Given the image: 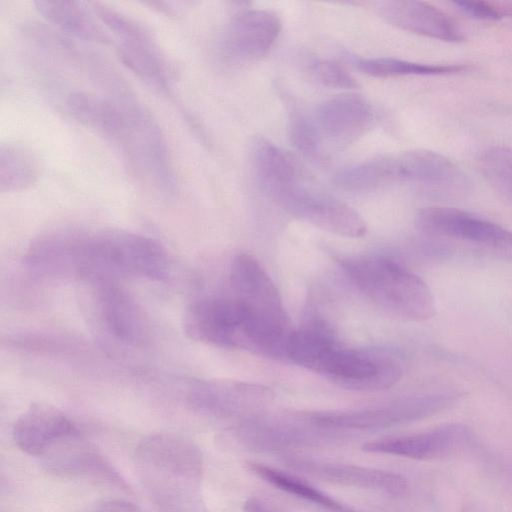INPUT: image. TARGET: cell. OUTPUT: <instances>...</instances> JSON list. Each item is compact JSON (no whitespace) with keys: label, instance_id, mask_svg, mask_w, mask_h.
<instances>
[{"label":"cell","instance_id":"52a82bcc","mask_svg":"<svg viewBox=\"0 0 512 512\" xmlns=\"http://www.w3.org/2000/svg\"><path fill=\"white\" fill-rule=\"evenodd\" d=\"M415 224L426 235L462 242L512 262V231L473 213L452 207H426L417 213Z\"/></svg>","mask_w":512,"mask_h":512},{"label":"cell","instance_id":"4316f807","mask_svg":"<svg viewBox=\"0 0 512 512\" xmlns=\"http://www.w3.org/2000/svg\"><path fill=\"white\" fill-rule=\"evenodd\" d=\"M312 78L319 84L338 89H352L355 79L338 63L328 59H313L308 65Z\"/></svg>","mask_w":512,"mask_h":512},{"label":"cell","instance_id":"5bb4252c","mask_svg":"<svg viewBox=\"0 0 512 512\" xmlns=\"http://www.w3.org/2000/svg\"><path fill=\"white\" fill-rule=\"evenodd\" d=\"M94 300L99 322L119 343L136 347L148 337V324L134 299L112 280H96Z\"/></svg>","mask_w":512,"mask_h":512},{"label":"cell","instance_id":"d4e9b609","mask_svg":"<svg viewBox=\"0 0 512 512\" xmlns=\"http://www.w3.org/2000/svg\"><path fill=\"white\" fill-rule=\"evenodd\" d=\"M478 164L484 179L512 205V148L491 147L481 154Z\"/></svg>","mask_w":512,"mask_h":512},{"label":"cell","instance_id":"484cf974","mask_svg":"<svg viewBox=\"0 0 512 512\" xmlns=\"http://www.w3.org/2000/svg\"><path fill=\"white\" fill-rule=\"evenodd\" d=\"M289 137L295 149L303 155L311 158L321 155L323 140L313 117L293 112L289 120Z\"/></svg>","mask_w":512,"mask_h":512},{"label":"cell","instance_id":"3957f363","mask_svg":"<svg viewBox=\"0 0 512 512\" xmlns=\"http://www.w3.org/2000/svg\"><path fill=\"white\" fill-rule=\"evenodd\" d=\"M74 274L91 281L111 276L163 280L169 273L166 250L155 239L122 229L77 232L73 252Z\"/></svg>","mask_w":512,"mask_h":512},{"label":"cell","instance_id":"277c9868","mask_svg":"<svg viewBox=\"0 0 512 512\" xmlns=\"http://www.w3.org/2000/svg\"><path fill=\"white\" fill-rule=\"evenodd\" d=\"M234 298L248 317L250 349L269 356H287L289 318L276 285L257 259L237 255L231 264Z\"/></svg>","mask_w":512,"mask_h":512},{"label":"cell","instance_id":"5b68a950","mask_svg":"<svg viewBox=\"0 0 512 512\" xmlns=\"http://www.w3.org/2000/svg\"><path fill=\"white\" fill-rule=\"evenodd\" d=\"M347 275L376 305L403 319L423 322L436 313L426 282L399 262L386 257H362L341 262Z\"/></svg>","mask_w":512,"mask_h":512},{"label":"cell","instance_id":"30bf717a","mask_svg":"<svg viewBox=\"0 0 512 512\" xmlns=\"http://www.w3.org/2000/svg\"><path fill=\"white\" fill-rule=\"evenodd\" d=\"M458 397L456 391H444L412 397L385 407L314 413L310 419L320 427L331 429H380L433 415L452 405Z\"/></svg>","mask_w":512,"mask_h":512},{"label":"cell","instance_id":"9c48e42d","mask_svg":"<svg viewBox=\"0 0 512 512\" xmlns=\"http://www.w3.org/2000/svg\"><path fill=\"white\" fill-rule=\"evenodd\" d=\"M183 330L194 341L250 349L247 314L235 298H205L184 312Z\"/></svg>","mask_w":512,"mask_h":512},{"label":"cell","instance_id":"ffe728a7","mask_svg":"<svg viewBox=\"0 0 512 512\" xmlns=\"http://www.w3.org/2000/svg\"><path fill=\"white\" fill-rule=\"evenodd\" d=\"M34 5L44 19L71 36L85 41H111L93 6L89 8L78 1H35Z\"/></svg>","mask_w":512,"mask_h":512},{"label":"cell","instance_id":"ac0fdd59","mask_svg":"<svg viewBox=\"0 0 512 512\" xmlns=\"http://www.w3.org/2000/svg\"><path fill=\"white\" fill-rule=\"evenodd\" d=\"M286 464L327 482L382 491L393 496H402L408 488L407 480L402 475L381 469L300 458H290Z\"/></svg>","mask_w":512,"mask_h":512},{"label":"cell","instance_id":"ba28073f","mask_svg":"<svg viewBox=\"0 0 512 512\" xmlns=\"http://www.w3.org/2000/svg\"><path fill=\"white\" fill-rule=\"evenodd\" d=\"M313 372L339 387L358 391L385 390L402 376L397 359L378 351L340 347L336 342L320 356Z\"/></svg>","mask_w":512,"mask_h":512},{"label":"cell","instance_id":"8992f818","mask_svg":"<svg viewBox=\"0 0 512 512\" xmlns=\"http://www.w3.org/2000/svg\"><path fill=\"white\" fill-rule=\"evenodd\" d=\"M93 9L116 45L122 62L141 80L165 92L170 86V72L151 33L135 19L111 7L96 3Z\"/></svg>","mask_w":512,"mask_h":512},{"label":"cell","instance_id":"e0dca14e","mask_svg":"<svg viewBox=\"0 0 512 512\" xmlns=\"http://www.w3.org/2000/svg\"><path fill=\"white\" fill-rule=\"evenodd\" d=\"M75 432L77 427L64 412L51 404L35 402L15 421L12 437L23 452L42 456L56 442Z\"/></svg>","mask_w":512,"mask_h":512},{"label":"cell","instance_id":"f546056e","mask_svg":"<svg viewBox=\"0 0 512 512\" xmlns=\"http://www.w3.org/2000/svg\"><path fill=\"white\" fill-rule=\"evenodd\" d=\"M245 512H280L275 507L256 497L249 498L244 504Z\"/></svg>","mask_w":512,"mask_h":512},{"label":"cell","instance_id":"f1b7e54d","mask_svg":"<svg viewBox=\"0 0 512 512\" xmlns=\"http://www.w3.org/2000/svg\"><path fill=\"white\" fill-rule=\"evenodd\" d=\"M96 512H143L137 505L122 499H110L100 503Z\"/></svg>","mask_w":512,"mask_h":512},{"label":"cell","instance_id":"6da1fadb","mask_svg":"<svg viewBox=\"0 0 512 512\" xmlns=\"http://www.w3.org/2000/svg\"><path fill=\"white\" fill-rule=\"evenodd\" d=\"M75 119L109 140L144 188L165 198L175 192L176 177L159 126L120 84L86 93Z\"/></svg>","mask_w":512,"mask_h":512},{"label":"cell","instance_id":"cb8c5ba5","mask_svg":"<svg viewBox=\"0 0 512 512\" xmlns=\"http://www.w3.org/2000/svg\"><path fill=\"white\" fill-rule=\"evenodd\" d=\"M38 177L33 155L15 144H3L0 150V190L13 192L31 186Z\"/></svg>","mask_w":512,"mask_h":512},{"label":"cell","instance_id":"7a4b0ae2","mask_svg":"<svg viewBox=\"0 0 512 512\" xmlns=\"http://www.w3.org/2000/svg\"><path fill=\"white\" fill-rule=\"evenodd\" d=\"M143 486L163 512H192L202 474V457L191 441L171 433L143 438L135 449Z\"/></svg>","mask_w":512,"mask_h":512},{"label":"cell","instance_id":"7402d4cb","mask_svg":"<svg viewBox=\"0 0 512 512\" xmlns=\"http://www.w3.org/2000/svg\"><path fill=\"white\" fill-rule=\"evenodd\" d=\"M247 467L255 476L271 486L326 512H357L294 474L257 462H247Z\"/></svg>","mask_w":512,"mask_h":512},{"label":"cell","instance_id":"9a60e30c","mask_svg":"<svg viewBox=\"0 0 512 512\" xmlns=\"http://www.w3.org/2000/svg\"><path fill=\"white\" fill-rule=\"evenodd\" d=\"M374 112L370 103L357 94L336 95L322 102L313 120L322 140L348 144L370 128Z\"/></svg>","mask_w":512,"mask_h":512},{"label":"cell","instance_id":"d6986e66","mask_svg":"<svg viewBox=\"0 0 512 512\" xmlns=\"http://www.w3.org/2000/svg\"><path fill=\"white\" fill-rule=\"evenodd\" d=\"M377 10L386 21L403 30L447 42L463 41L457 24L426 2L386 0L377 4Z\"/></svg>","mask_w":512,"mask_h":512},{"label":"cell","instance_id":"7c38bea8","mask_svg":"<svg viewBox=\"0 0 512 512\" xmlns=\"http://www.w3.org/2000/svg\"><path fill=\"white\" fill-rule=\"evenodd\" d=\"M281 31L276 14L262 9L237 13L220 37L221 55L230 63H249L264 57L274 46Z\"/></svg>","mask_w":512,"mask_h":512},{"label":"cell","instance_id":"2e32d148","mask_svg":"<svg viewBox=\"0 0 512 512\" xmlns=\"http://www.w3.org/2000/svg\"><path fill=\"white\" fill-rule=\"evenodd\" d=\"M470 438L471 432L466 426L447 424L429 432L368 442L362 449L370 453L431 459L453 453L464 447Z\"/></svg>","mask_w":512,"mask_h":512},{"label":"cell","instance_id":"44dd1931","mask_svg":"<svg viewBox=\"0 0 512 512\" xmlns=\"http://www.w3.org/2000/svg\"><path fill=\"white\" fill-rule=\"evenodd\" d=\"M252 162L260 188L272 200L299 181L292 159L265 138L259 137L254 140Z\"/></svg>","mask_w":512,"mask_h":512},{"label":"cell","instance_id":"603a6c76","mask_svg":"<svg viewBox=\"0 0 512 512\" xmlns=\"http://www.w3.org/2000/svg\"><path fill=\"white\" fill-rule=\"evenodd\" d=\"M355 65L361 72L378 78L450 75L468 69V66L463 64L420 63L390 57L360 58L355 60Z\"/></svg>","mask_w":512,"mask_h":512},{"label":"cell","instance_id":"8fae6325","mask_svg":"<svg viewBox=\"0 0 512 512\" xmlns=\"http://www.w3.org/2000/svg\"><path fill=\"white\" fill-rule=\"evenodd\" d=\"M274 201L288 213L327 232L350 238L367 233V225L356 210L329 194L307 188L300 181Z\"/></svg>","mask_w":512,"mask_h":512},{"label":"cell","instance_id":"4fadbf2b","mask_svg":"<svg viewBox=\"0 0 512 512\" xmlns=\"http://www.w3.org/2000/svg\"><path fill=\"white\" fill-rule=\"evenodd\" d=\"M42 457L46 470L57 476L89 479L127 489L118 471L79 431L56 442Z\"/></svg>","mask_w":512,"mask_h":512},{"label":"cell","instance_id":"83f0119b","mask_svg":"<svg viewBox=\"0 0 512 512\" xmlns=\"http://www.w3.org/2000/svg\"><path fill=\"white\" fill-rule=\"evenodd\" d=\"M453 5L462 13L479 20H498L502 13L495 6L483 1H453Z\"/></svg>","mask_w":512,"mask_h":512}]
</instances>
